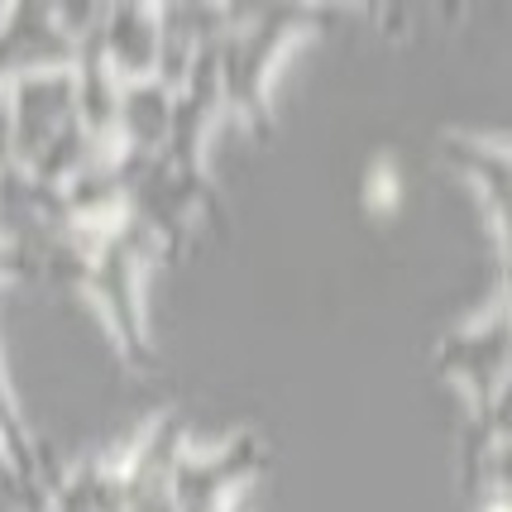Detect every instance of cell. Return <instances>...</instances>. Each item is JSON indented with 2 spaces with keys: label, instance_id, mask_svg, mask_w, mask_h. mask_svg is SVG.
<instances>
[{
  "label": "cell",
  "instance_id": "11",
  "mask_svg": "<svg viewBox=\"0 0 512 512\" xmlns=\"http://www.w3.org/2000/svg\"><path fill=\"white\" fill-rule=\"evenodd\" d=\"M369 192H364V201H369V206H374V211H393V206H398V173H393V163H388V158H379V163H374V168H369Z\"/></svg>",
  "mask_w": 512,
  "mask_h": 512
},
{
  "label": "cell",
  "instance_id": "2",
  "mask_svg": "<svg viewBox=\"0 0 512 512\" xmlns=\"http://www.w3.org/2000/svg\"><path fill=\"white\" fill-rule=\"evenodd\" d=\"M158 259H168V245L125 211V221L106 225V230H87V254H82L77 283H72L87 297H96V307L134 374H158V364H163L144 331V307H139V273Z\"/></svg>",
  "mask_w": 512,
  "mask_h": 512
},
{
  "label": "cell",
  "instance_id": "6",
  "mask_svg": "<svg viewBox=\"0 0 512 512\" xmlns=\"http://www.w3.org/2000/svg\"><path fill=\"white\" fill-rule=\"evenodd\" d=\"M187 450V422L178 412H158V422L139 436L130 460H120V512H178L173 469Z\"/></svg>",
  "mask_w": 512,
  "mask_h": 512
},
{
  "label": "cell",
  "instance_id": "1",
  "mask_svg": "<svg viewBox=\"0 0 512 512\" xmlns=\"http://www.w3.org/2000/svg\"><path fill=\"white\" fill-rule=\"evenodd\" d=\"M326 20L331 10H316V5H225V29L216 39L221 111L235 115L254 139H273L268 82L278 58Z\"/></svg>",
  "mask_w": 512,
  "mask_h": 512
},
{
  "label": "cell",
  "instance_id": "10",
  "mask_svg": "<svg viewBox=\"0 0 512 512\" xmlns=\"http://www.w3.org/2000/svg\"><path fill=\"white\" fill-rule=\"evenodd\" d=\"M48 512H120V465L82 460L67 474L48 479Z\"/></svg>",
  "mask_w": 512,
  "mask_h": 512
},
{
  "label": "cell",
  "instance_id": "8",
  "mask_svg": "<svg viewBox=\"0 0 512 512\" xmlns=\"http://www.w3.org/2000/svg\"><path fill=\"white\" fill-rule=\"evenodd\" d=\"M441 154L465 173L484 201H489V216H493V235H498V249L508 259V201H512V187H508V149L503 144H484L474 134H441Z\"/></svg>",
  "mask_w": 512,
  "mask_h": 512
},
{
  "label": "cell",
  "instance_id": "9",
  "mask_svg": "<svg viewBox=\"0 0 512 512\" xmlns=\"http://www.w3.org/2000/svg\"><path fill=\"white\" fill-rule=\"evenodd\" d=\"M173 96L178 91L158 77L120 82V111H115V139L125 154H158L168 125H173Z\"/></svg>",
  "mask_w": 512,
  "mask_h": 512
},
{
  "label": "cell",
  "instance_id": "5",
  "mask_svg": "<svg viewBox=\"0 0 512 512\" xmlns=\"http://www.w3.org/2000/svg\"><path fill=\"white\" fill-rule=\"evenodd\" d=\"M72 63H77V44L63 34L53 5H39V0L5 5V20H0V87H10L20 77H39V72H67Z\"/></svg>",
  "mask_w": 512,
  "mask_h": 512
},
{
  "label": "cell",
  "instance_id": "3",
  "mask_svg": "<svg viewBox=\"0 0 512 512\" xmlns=\"http://www.w3.org/2000/svg\"><path fill=\"white\" fill-rule=\"evenodd\" d=\"M436 369L446 379L465 383L474 412L508 398V297H498L489 312H479L469 326L450 331L436 350Z\"/></svg>",
  "mask_w": 512,
  "mask_h": 512
},
{
  "label": "cell",
  "instance_id": "4",
  "mask_svg": "<svg viewBox=\"0 0 512 512\" xmlns=\"http://www.w3.org/2000/svg\"><path fill=\"white\" fill-rule=\"evenodd\" d=\"M264 469H268V446L254 431L230 436V441H225L221 450H211V455L182 450L178 469H173V503H178V512L235 508L240 493H245Z\"/></svg>",
  "mask_w": 512,
  "mask_h": 512
},
{
  "label": "cell",
  "instance_id": "7",
  "mask_svg": "<svg viewBox=\"0 0 512 512\" xmlns=\"http://www.w3.org/2000/svg\"><path fill=\"white\" fill-rule=\"evenodd\" d=\"M101 48L120 82L158 77V5H106Z\"/></svg>",
  "mask_w": 512,
  "mask_h": 512
}]
</instances>
